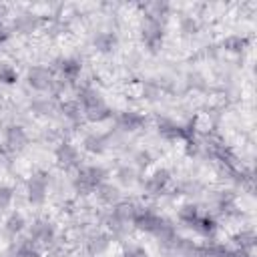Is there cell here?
<instances>
[{"label":"cell","mask_w":257,"mask_h":257,"mask_svg":"<svg viewBox=\"0 0 257 257\" xmlns=\"http://www.w3.org/2000/svg\"><path fill=\"white\" fill-rule=\"evenodd\" d=\"M106 179V171L100 169V167H84L80 169L78 177L74 179V189L82 195H88L92 193L98 185H102Z\"/></svg>","instance_id":"6da1fadb"},{"label":"cell","mask_w":257,"mask_h":257,"mask_svg":"<svg viewBox=\"0 0 257 257\" xmlns=\"http://www.w3.org/2000/svg\"><path fill=\"white\" fill-rule=\"evenodd\" d=\"M46 189H48V175L38 171L30 177L28 181V187H26V193H28V201L32 205H40L44 203L46 199Z\"/></svg>","instance_id":"7a4b0ae2"},{"label":"cell","mask_w":257,"mask_h":257,"mask_svg":"<svg viewBox=\"0 0 257 257\" xmlns=\"http://www.w3.org/2000/svg\"><path fill=\"white\" fill-rule=\"evenodd\" d=\"M143 40L147 42V46L151 50H157L163 44V26L159 22V18H147L145 26H143Z\"/></svg>","instance_id":"3957f363"},{"label":"cell","mask_w":257,"mask_h":257,"mask_svg":"<svg viewBox=\"0 0 257 257\" xmlns=\"http://www.w3.org/2000/svg\"><path fill=\"white\" fill-rule=\"evenodd\" d=\"M26 80H28V84H30L32 88H36V90H46V88H50V86L54 84L50 70L44 68V66H32V68L28 70V74H26Z\"/></svg>","instance_id":"277c9868"},{"label":"cell","mask_w":257,"mask_h":257,"mask_svg":"<svg viewBox=\"0 0 257 257\" xmlns=\"http://www.w3.org/2000/svg\"><path fill=\"white\" fill-rule=\"evenodd\" d=\"M133 223H135L139 229L149 231V233H157V231L165 225V221H163V219H159L155 213H151V211H147V209L137 211V213H135V217H133Z\"/></svg>","instance_id":"5b68a950"},{"label":"cell","mask_w":257,"mask_h":257,"mask_svg":"<svg viewBox=\"0 0 257 257\" xmlns=\"http://www.w3.org/2000/svg\"><path fill=\"white\" fill-rule=\"evenodd\" d=\"M30 239L34 243H44V245L52 243L54 241V227H52V223L50 221H42V219L34 221L32 229H30Z\"/></svg>","instance_id":"8992f818"},{"label":"cell","mask_w":257,"mask_h":257,"mask_svg":"<svg viewBox=\"0 0 257 257\" xmlns=\"http://www.w3.org/2000/svg\"><path fill=\"white\" fill-rule=\"evenodd\" d=\"M54 155H56L58 165L64 167V169H70V167H76L78 165V151L70 143H60L56 147Z\"/></svg>","instance_id":"52a82bcc"},{"label":"cell","mask_w":257,"mask_h":257,"mask_svg":"<svg viewBox=\"0 0 257 257\" xmlns=\"http://www.w3.org/2000/svg\"><path fill=\"white\" fill-rule=\"evenodd\" d=\"M169 181H171V173H169L167 169H157V171L149 177V181L145 183V189H147V193H151V195H159V193L169 185Z\"/></svg>","instance_id":"ba28073f"},{"label":"cell","mask_w":257,"mask_h":257,"mask_svg":"<svg viewBox=\"0 0 257 257\" xmlns=\"http://www.w3.org/2000/svg\"><path fill=\"white\" fill-rule=\"evenodd\" d=\"M157 126H159V133H161L165 139H171V141H175V139H187V141H189L187 128L179 126L177 122H173V120H169V118H159V120H157Z\"/></svg>","instance_id":"9c48e42d"},{"label":"cell","mask_w":257,"mask_h":257,"mask_svg":"<svg viewBox=\"0 0 257 257\" xmlns=\"http://www.w3.org/2000/svg\"><path fill=\"white\" fill-rule=\"evenodd\" d=\"M26 143H28V137H26V133H24L22 126L12 124V126L6 128V145H8L12 151H20V149H24Z\"/></svg>","instance_id":"30bf717a"},{"label":"cell","mask_w":257,"mask_h":257,"mask_svg":"<svg viewBox=\"0 0 257 257\" xmlns=\"http://www.w3.org/2000/svg\"><path fill=\"white\" fill-rule=\"evenodd\" d=\"M56 68L60 70V74L68 80H74L80 74V62L76 58H58L56 60Z\"/></svg>","instance_id":"8fae6325"},{"label":"cell","mask_w":257,"mask_h":257,"mask_svg":"<svg viewBox=\"0 0 257 257\" xmlns=\"http://www.w3.org/2000/svg\"><path fill=\"white\" fill-rule=\"evenodd\" d=\"M116 36L112 34V32H98L94 38H92V44H94V48L98 50V52H112L114 50V46H116Z\"/></svg>","instance_id":"7c38bea8"},{"label":"cell","mask_w":257,"mask_h":257,"mask_svg":"<svg viewBox=\"0 0 257 257\" xmlns=\"http://www.w3.org/2000/svg\"><path fill=\"white\" fill-rule=\"evenodd\" d=\"M118 124L122 128H126V131H137V128H141L145 124V118H143V114H139L135 110H124L118 116Z\"/></svg>","instance_id":"4fadbf2b"},{"label":"cell","mask_w":257,"mask_h":257,"mask_svg":"<svg viewBox=\"0 0 257 257\" xmlns=\"http://www.w3.org/2000/svg\"><path fill=\"white\" fill-rule=\"evenodd\" d=\"M108 235H104V233H94V235H90L88 237V241H86V249H88V253L90 255H100L106 247H108Z\"/></svg>","instance_id":"5bb4252c"},{"label":"cell","mask_w":257,"mask_h":257,"mask_svg":"<svg viewBox=\"0 0 257 257\" xmlns=\"http://www.w3.org/2000/svg\"><path fill=\"white\" fill-rule=\"evenodd\" d=\"M82 112H84V116H86L88 120H92V122H100V120H104V118L110 116V108L104 104V100L98 102V104H94V106L82 108Z\"/></svg>","instance_id":"9a60e30c"},{"label":"cell","mask_w":257,"mask_h":257,"mask_svg":"<svg viewBox=\"0 0 257 257\" xmlns=\"http://www.w3.org/2000/svg\"><path fill=\"white\" fill-rule=\"evenodd\" d=\"M82 145H84V149L88 153H94V155H100L106 149V141H104L102 135H86Z\"/></svg>","instance_id":"2e32d148"},{"label":"cell","mask_w":257,"mask_h":257,"mask_svg":"<svg viewBox=\"0 0 257 257\" xmlns=\"http://www.w3.org/2000/svg\"><path fill=\"white\" fill-rule=\"evenodd\" d=\"M96 193H98L100 201H104V203H108V205L116 203V201H118V197H120L118 189H116V187H112V185H108V183L98 185V187H96Z\"/></svg>","instance_id":"e0dca14e"},{"label":"cell","mask_w":257,"mask_h":257,"mask_svg":"<svg viewBox=\"0 0 257 257\" xmlns=\"http://www.w3.org/2000/svg\"><path fill=\"white\" fill-rule=\"evenodd\" d=\"M36 24H38L36 16H30V14H22V16H18V18L14 20V28H16L18 32H22V34L32 32V30L36 28Z\"/></svg>","instance_id":"ac0fdd59"},{"label":"cell","mask_w":257,"mask_h":257,"mask_svg":"<svg viewBox=\"0 0 257 257\" xmlns=\"http://www.w3.org/2000/svg\"><path fill=\"white\" fill-rule=\"evenodd\" d=\"M223 46H225L229 52H241V50H245V46H247V38L233 34V36H227V38L223 40Z\"/></svg>","instance_id":"d6986e66"},{"label":"cell","mask_w":257,"mask_h":257,"mask_svg":"<svg viewBox=\"0 0 257 257\" xmlns=\"http://www.w3.org/2000/svg\"><path fill=\"white\" fill-rule=\"evenodd\" d=\"M16 257H40V253H38V249H36V243H34L32 239L22 241V243L18 245V249H16Z\"/></svg>","instance_id":"ffe728a7"},{"label":"cell","mask_w":257,"mask_h":257,"mask_svg":"<svg viewBox=\"0 0 257 257\" xmlns=\"http://www.w3.org/2000/svg\"><path fill=\"white\" fill-rule=\"evenodd\" d=\"M135 207L133 205H118L114 211H112V219H116V221H120V223H126L128 219L133 221V217H135Z\"/></svg>","instance_id":"44dd1931"},{"label":"cell","mask_w":257,"mask_h":257,"mask_svg":"<svg viewBox=\"0 0 257 257\" xmlns=\"http://www.w3.org/2000/svg\"><path fill=\"white\" fill-rule=\"evenodd\" d=\"M60 110H62V114H64L66 118H70V120H78V118H80V112H82V108H80L78 100L64 102V104L60 106Z\"/></svg>","instance_id":"7402d4cb"},{"label":"cell","mask_w":257,"mask_h":257,"mask_svg":"<svg viewBox=\"0 0 257 257\" xmlns=\"http://www.w3.org/2000/svg\"><path fill=\"white\" fill-rule=\"evenodd\" d=\"M24 229V217L20 213H12L8 219H6V231L8 233H20Z\"/></svg>","instance_id":"603a6c76"},{"label":"cell","mask_w":257,"mask_h":257,"mask_svg":"<svg viewBox=\"0 0 257 257\" xmlns=\"http://www.w3.org/2000/svg\"><path fill=\"white\" fill-rule=\"evenodd\" d=\"M179 219L185 221V223H189V225H193V223L199 219V211H197V207H195V205H185V207H181V211H179Z\"/></svg>","instance_id":"cb8c5ba5"},{"label":"cell","mask_w":257,"mask_h":257,"mask_svg":"<svg viewBox=\"0 0 257 257\" xmlns=\"http://www.w3.org/2000/svg\"><path fill=\"white\" fill-rule=\"evenodd\" d=\"M30 108H32V112H36V114H50V112L54 110V104H52L50 100H34V102L30 104Z\"/></svg>","instance_id":"d4e9b609"},{"label":"cell","mask_w":257,"mask_h":257,"mask_svg":"<svg viewBox=\"0 0 257 257\" xmlns=\"http://www.w3.org/2000/svg\"><path fill=\"white\" fill-rule=\"evenodd\" d=\"M14 80H16L14 68H12L10 64H6V62H0V82L10 84V82H14Z\"/></svg>","instance_id":"484cf974"},{"label":"cell","mask_w":257,"mask_h":257,"mask_svg":"<svg viewBox=\"0 0 257 257\" xmlns=\"http://www.w3.org/2000/svg\"><path fill=\"white\" fill-rule=\"evenodd\" d=\"M181 30H183L185 34H195V32L199 30V22H197L195 18H191V16H185V18L181 20Z\"/></svg>","instance_id":"4316f807"},{"label":"cell","mask_w":257,"mask_h":257,"mask_svg":"<svg viewBox=\"0 0 257 257\" xmlns=\"http://www.w3.org/2000/svg\"><path fill=\"white\" fill-rule=\"evenodd\" d=\"M159 92H161V88L157 86V82H145V86H143V96L145 98L155 100L159 96Z\"/></svg>","instance_id":"83f0119b"},{"label":"cell","mask_w":257,"mask_h":257,"mask_svg":"<svg viewBox=\"0 0 257 257\" xmlns=\"http://www.w3.org/2000/svg\"><path fill=\"white\" fill-rule=\"evenodd\" d=\"M235 239H237V243H239L241 247H253V243H255L253 231H243V233H239Z\"/></svg>","instance_id":"f1b7e54d"},{"label":"cell","mask_w":257,"mask_h":257,"mask_svg":"<svg viewBox=\"0 0 257 257\" xmlns=\"http://www.w3.org/2000/svg\"><path fill=\"white\" fill-rule=\"evenodd\" d=\"M10 203H12V189L0 187V209H6Z\"/></svg>","instance_id":"f546056e"},{"label":"cell","mask_w":257,"mask_h":257,"mask_svg":"<svg viewBox=\"0 0 257 257\" xmlns=\"http://www.w3.org/2000/svg\"><path fill=\"white\" fill-rule=\"evenodd\" d=\"M116 177H118V181H122V183H133V181H135V171L128 169V167H124V169H120V171L116 173Z\"/></svg>","instance_id":"4dcf8cb0"},{"label":"cell","mask_w":257,"mask_h":257,"mask_svg":"<svg viewBox=\"0 0 257 257\" xmlns=\"http://www.w3.org/2000/svg\"><path fill=\"white\" fill-rule=\"evenodd\" d=\"M122 257H147V251L141 249V247H131L122 253Z\"/></svg>","instance_id":"1f68e13d"},{"label":"cell","mask_w":257,"mask_h":257,"mask_svg":"<svg viewBox=\"0 0 257 257\" xmlns=\"http://www.w3.org/2000/svg\"><path fill=\"white\" fill-rule=\"evenodd\" d=\"M137 163H139L141 167L151 165V155H149V153H139V155H137Z\"/></svg>","instance_id":"d6a6232c"},{"label":"cell","mask_w":257,"mask_h":257,"mask_svg":"<svg viewBox=\"0 0 257 257\" xmlns=\"http://www.w3.org/2000/svg\"><path fill=\"white\" fill-rule=\"evenodd\" d=\"M6 38H8V30H6V28H4V24L0 22V42H2V40H6Z\"/></svg>","instance_id":"836d02e7"}]
</instances>
